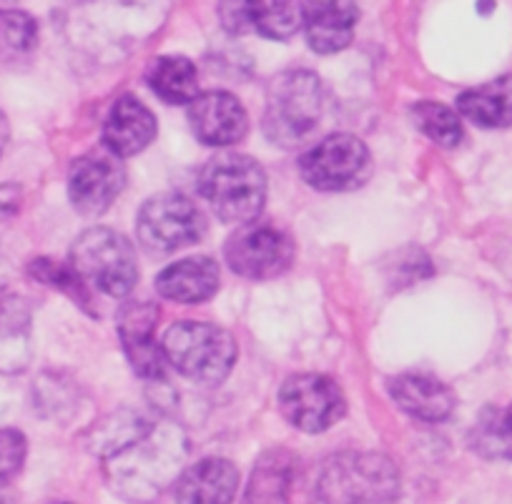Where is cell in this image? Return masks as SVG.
Here are the masks:
<instances>
[{
    "label": "cell",
    "mask_w": 512,
    "mask_h": 504,
    "mask_svg": "<svg viewBox=\"0 0 512 504\" xmlns=\"http://www.w3.org/2000/svg\"><path fill=\"white\" fill-rule=\"evenodd\" d=\"M505 414H507V419H510V422H512V404L505 409Z\"/></svg>",
    "instance_id": "obj_31"
},
{
    "label": "cell",
    "mask_w": 512,
    "mask_h": 504,
    "mask_svg": "<svg viewBox=\"0 0 512 504\" xmlns=\"http://www.w3.org/2000/svg\"><path fill=\"white\" fill-rule=\"evenodd\" d=\"M61 504H71V502H61Z\"/></svg>",
    "instance_id": "obj_33"
},
{
    "label": "cell",
    "mask_w": 512,
    "mask_h": 504,
    "mask_svg": "<svg viewBox=\"0 0 512 504\" xmlns=\"http://www.w3.org/2000/svg\"><path fill=\"white\" fill-rule=\"evenodd\" d=\"M146 81L151 91L171 106L191 103L199 96V73L194 63L184 56H161L151 61Z\"/></svg>",
    "instance_id": "obj_24"
},
{
    "label": "cell",
    "mask_w": 512,
    "mask_h": 504,
    "mask_svg": "<svg viewBox=\"0 0 512 504\" xmlns=\"http://www.w3.org/2000/svg\"><path fill=\"white\" fill-rule=\"evenodd\" d=\"M206 234V219L191 199L159 194L146 201L136 221V236L151 254H171L196 244Z\"/></svg>",
    "instance_id": "obj_7"
},
{
    "label": "cell",
    "mask_w": 512,
    "mask_h": 504,
    "mask_svg": "<svg viewBox=\"0 0 512 504\" xmlns=\"http://www.w3.org/2000/svg\"><path fill=\"white\" fill-rule=\"evenodd\" d=\"M191 131L206 146H231L249 131V116L236 96L226 91L201 93L189 106Z\"/></svg>",
    "instance_id": "obj_14"
},
{
    "label": "cell",
    "mask_w": 512,
    "mask_h": 504,
    "mask_svg": "<svg viewBox=\"0 0 512 504\" xmlns=\"http://www.w3.org/2000/svg\"><path fill=\"white\" fill-rule=\"evenodd\" d=\"M31 357V306L16 291L0 289V374L26 372Z\"/></svg>",
    "instance_id": "obj_17"
},
{
    "label": "cell",
    "mask_w": 512,
    "mask_h": 504,
    "mask_svg": "<svg viewBox=\"0 0 512 504\" xmlns=\"http://www.w3.org/2000/svg\"><path fill=\"white\" fill-rule=\"evenodd\" d=\"M199 191L224 224L244 226L262 214L267 201V176L244 153H221L201 171Z\"/></svg>",
    "instance_id": "obj_3"
},
{
    "label": "cell",
    "mask_w": 512,
    "mask_h": 504,
    "mask_svg": "<svg viewBox=\"0 0 512 504\" xmlns=\"http://www.w3.org/2000/svg\"><path fill=\"white\" fill-rule=\"evenodd\" d=\"M457 111L480 128L512 126V76L465 91L457 98Z\"/></svg>",
    "instance_id": "obj_22"
},
{
    "label": "cell",
    "mask_w": 512,
    "mask_h": 504,
    "mask_svg": "<svg viewBox=\"0 0 512 504\" xmlns=\"http://www.w3.org/2000/svg\"><path fill=\"white\" fill-rule=\"evenodd\" d=\"M359 8L354 0H317L307 6L304 33L312 51L322 56L344 51L357 31Z\"/></svg>",
    "instance_id": "obj_16"
},
{
    "label": "cell",
    "mask_w": 512,
    "mask_h": 504,
    "mask_svg": "<svg viewBox=\"0 0 512 504\" xmlns=\"http://www.w3.org/2000/svg\"><path fill=\"white\" fill-rule=\"evenodd\" d=\"M400 469L377 452L332 454L317 467L312 504H387L400 497Z\"/></svg>",
    "instance_id": "obj_2"
},
{
    "label": "cell",
    "mask_w": 512,
    "mask_h": 504,
    "mask_svg": "<svg viewBox=\"0 0 512 504\" xmlns=\"http://www.w3.org/2000/svg\"><path fill=\"white\" fill-rule=\"evenodd\" d=\"M390 394L407 414L422 422H442L455 409V392L427 374H400L390 379Z\"/></svg>",
    "instance_id": "obj_19"
},
{
    "label": "cell",
    "mask_w": 512,
    "mask_h": 504,
    "mask_svg": "<svg viewBox=\"0 0 512 504\" xmlns=\"http://www.w3.org/2000/svg\"><path fill=\"white\" fill-rule=\"evenodd\" d=\"M186 437L174 424H154L146 437L106 459L108 487L126 502L149 504L184 472Z\"/></svg>",
    "instance_id": "obj_1"
},
{
    "label": "cell",
    "mask_w": 512,
    "mask_h": 504,
    "mask_svg": "<svg viewBox=\"0 0 512 504\" xmlns=\"http://www.w3.org/2000/svg\"><path fill=\"white\" fill-rule=\"evenodd\" d=\"M324 113V88L317 73L284 71L267 88L264 133L269 141L292 148L312 138Z\"/></svg>",
    "instance_id": "obj_4"
},
{
    "label": "cell",
    "mask_w": 512,
    "mask_h": 504,
    "mask_svg": "<svg viewBox=\"0 0 512 504\" xmlns=\"http://www.w3.org/2000/svg\"><path fill=\"white\" fill-rule=\"evenodd\" d=\"M279 409L292 427L307 434L327 432L344 417V394L337 384L322 374H297L279 389Z\"/></svg>",
    "instance_id": "obj_9"
},
{
    "label": "cell",
    "mask_w": 512,
    "mask_h": 504,
    "mask_svg": "<svg viewBox=\"0 0 512 504\" xmlns=\"http://www.w3.org/2000/svg\"><path fill=\"white\" fill-rule=\"evenodd\" d=\"M294 457L287 449H269L256 459L246 484L244 504H289Z\"/></svg>",
    "instance_id": "obj_21"
},
{
    "label": "cell",
    "mask_w": 512,
    "mask_h": 504,
    "mask_svg": "<svg viewBox=\"0 0 512 504\" xmlns=\"http://www.w3.org/2000/svg\"><path fill=\"white\" fill-rule=\"evenodd\" d=\"M159 306L151 301H131L118 314V336L126 349V357L139 377L161 382L166 374L164 347L156 342Z\"/></svg>",
    "instance_id": "obj_13"
},
{
    "label": "cell",
    "mask_w": 512,
    "mask_h": 504,
    "mask_svg": "<svg viewBox=\"0 0 512 504\" xmlns=\"http://www.w3.org/2000/svg\"><path fill=\"white\" fill-rule=\"evenodd\" d=\"M302 179L319 191H344L359 186L369 171V151L362 138L334 133L299 161Z\"/></svg>",
    "instance_id": "obj_8"
},
{
    "label": "cell",
    "mask_w": 512,
    "mask_h": 504,
    "mask_svg": "<svg viewBox=\"0 0 512 504\" xmlns=\"http://www.w3.org/2000/svg\"><path fill=\"white\" fill-rule=\"evenodd\" d=\"M8 138H11V123H8L6 113L0 111V156H3V151H6Z\"/></svg>",
    "instance_id": "obj_30"
},
{
    "label": "cell",
    "mask_w": 512,
    "mask_h": 504,
    "mask_svg": "<svg viewBox=\"0 0 512 504\" xmlns=\"http://www.w3.org/2000/svg\"><path fill=\"white\" fill-rule=\"evenodd\" d=\"M71 266L86 284L108 296H128L139 281L131 241L113 229H88L73 241Z\"/></svg>",
    "instance_id": "obj_6"
},
{
    "label": "cell",
    "mask_w": 512,
    "mask_h": 504,
    "mask_svg": "<svg viewBox=\"0 0 512 504\" xmlns=\"http://www.w3.org/2000/svg\"><path fill=\"white\" fill-rule=\"evenodd\" d=\"M0 504H6V502H3V499H0Z\"/></svg>",
    "instance_id": "obj_32"
},
{
    "label": "cell",
    "mask_w": 512,
    "mask_h": 504,
    "mask_svg": "<svg viewBox=\"0 0 512 504\" xmlns=\"http://www.w3.org/2000/svg\"><path fill=\"white\" fill-rule=\"evenodd\" d=\"M166 362L199 384H221L236 362L234 336L206 321H179L164 336Z\"/></svg>",
    "instance_id": "obj_5"
},
{
    "label": "cell",
    "mask_w": 512,
    "mask_h": 504,
    "mask_svg": "<svg viewBox=\"0 0 512 504\" xmlns=\"http://www.w3.org/2000/svg\"><path fill=\"white\" fill-rule=\"evenodd\" d=\"M470 444L485 459H510L512 462V422L505 417V409H482L470 434Z\"/></svg>",
    "instance_id": "obj_25"
},
{
    "label": "cell",
    "mask_w": 512,
    "mask_h": 504,
    "mask_svg": "<svg viewBox=\"0 0 512 504\" xmlns=\"http://www.w3.org/2000/svg\"><path fill=\"white\" fill-rule=\"evenodd\" d=\"M123 184H126V168L121 158L103 148L73 161L68 174V196L81 214L98 216L121 194Z\"/></svg>",
    "instance_id": "obj_12"
},
{
    "label": "cell",
    "mask_w": 512,
    "mask_h": 504,
    "mask_svg": "<svg viewBox=\"0 0 512 504\" xmlns=\"http://www.w3.org/2000/svg\"><path fill=\"white\" fill-rule=\"evenodd\" d=\"M304 0H221L219 18L229 33H259L272 41H289L304 28Z\"/></svg>",
    "instance_id": "obj_11"
},
{
    "label": "cell",
    "mask_w": 512,
    "mask_h": 504,
    "mask_svg": "<svg viewBox=\"0 0 512 504\" xmlns=\"http://www.w3.org/2000/svg\"><path fill=\"white\" fill-rule=\"evenodd\" d=\"M154 429V422L146 419L144 414L131 412V409H121V412H113L108 417H103L101 422L93 424L86 434V447L93 454H98L101 459L113 457L121 449L131 447L134 442H139L141 437Z\"/></svg>",
    "instance_id": "obj_23"
},
{
    "label": "cell",
    "mask_w": 512,
    "mask_h": 504,
    "mask_svg": "<svg viewBox=\"0 0 512 504\" xmlns=\"http://www.w3.org/2000/svg\"><path fill=\"white\" fill-rule=\"evenodd\" d=\"M159 133L156 116L134 96H123L108 111L103 123V148L118 158L136 156Z\"/></svg>",
    "instance_id": "obj_15"
},
{
    "label": "cell",
    "mask_w": 512,
    "mask_h": 504,
    "mask_svg": "<svg viewBox=\"0 0 512 504\" xmlns=\"http://www.w3.org/2000/svg\"><path fill=\"white\" fill-rule=\"evenodd\" d=\"M239 487V469L229 459H201L184 469L176 479V502L179 504H231Z\"/></svg>",
    "instance_id": "obj_18"
},
{
    "label": "cell",
    "mask_w": 512,
    "mask_h": 504,
    "mask_svg": "<svg viewBox=\"0 0 512 504\" xmlns=\"http://www.w3.org/2000/svg\"><path fill=\"white\" fill-rule=\"evenodd\" d=\"M28 274L36 281H41V284L51 286V289L63 291L68 299L76 301L88 314H96V309L91 306L93 299L91 291H88V284L76 274V269L71 264H61V261L53 259H33L28 264Z\"/></svg>",
    "instance_id": "obj_26"
},
{
    "label": "cell",
    "mask_w": 512,
    "mask_h": 504,
    "mask_svg": "<svg viewBox=\"0 0 512 504\" xmlns=\"http://www.w3.org/2000/svg\"><path fill=\"white\" fill-rule=\"evenodd\" d=\"M38 23L23 11L0 8V58H21L36 51Z\"/></svg>",
    "instance_id": "obj_28"
},
{
    "label": "cell",
    "mask_w": 512,
    "mask_h": 504,
    "mask_svg": "<svg viewBox=\"0 0 512 504\" xmlns=\"http://www.w3.org/2000/svg\"><path fill=\"white\" fill-rule=\"evenodd\" d=\"M412 116H415L417 128L435 143H440V146L455 148L462 141L460 116L452 108L435 101H420L412 108Z\"/></svg>",
    "instance_id": "obj_27"
},
{
    "label": "cell",
    "mask_w": 512,
    "mask_h": 504,
    "mask_svg": "<svg viewBox=\"0 0 512 504\" xmlns=\"http://www.w3.org/2000/svg\"><path fill=\"white\" fill-rule=\"evenodd\" d=\"M226 264L244 279H274L294 261V244L267 224H244L226 241Z\"/></svg>",
    "instance_id": "obj_10"
},
{
    "label": "cell",
    "mask_w": 512,
    "mask_h": 504,
    "mask_svg": "<svg viewBox=\"0 0 512 504\" xmlns=\"http://www.w3.org/2000/svg\"><path fill=\"white\" fill-rule=\"evenodd\" d=\"M156 289L176 304H201L219 289V266L209 256L176 261L156 276Z\"/></svg>",
    "instance_id": "obj_20"
},
{
    "label": "cell",
    "mask_w": 512,
    "mask_h": 504,
    "mask_svg": "<svg viewBox=\"0 0 512 504\" xmlns=\"http://www.w3.org/2000/svg\"><path fill=\"white\" fill-rule=\"evenodd\" d=\"M26 454L28 442L18 429H0V487L21 472Z\"/></svg>",
    "instance_id": "obj_29"
}]
</instances>
